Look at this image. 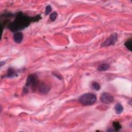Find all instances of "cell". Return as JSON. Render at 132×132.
I'll return each instance as SVG.
<instances>
[{"label":"cell","instance_id":"obj_11","mask_svg":"<svg viewBox=\"0 0 132 132\" xmlns=\"http://www.w3.org/2000/svg\"><path fill=\"white\" fill-rule=\"evenodd\" d=\"M113 127H114L115 131L117 132L119 131L122 128L121 125L120 124V123H119V122L117 121H115L113 122Z\"/></svg>","mask_w":132,"mask_h":132},{"label":"cell","instance_id":"obj_14","mask_svg":"<svg viewBox=\"0 0 132 132\" xmlns=\"http://www.w3.org/2000/svg\"><path fill=\"white\" fill-rule=\"evenodd\" d=\"M57 12H54L53 13H52L50 15V20L52 21H54L56 20V18H57Z\"/></svg>","mask_w":132,"mask_h":132},{"label":"cell","instance_id":"obj_8","mask_svg":"<svg viewBox=\"0 0 132 132\" xmlns=\"http://www.w3.org/2000/svg\"><path fill=\"white\" fill-rule=\"evenodd\" d=\"M110 66L108 64H103L98 67V70L99 71H105L110 68Z\"/></svg>","mask_w":132,"mask_h":132},{"label":"cell","instance_id":"obj_9","mask_svg":"<svg viewBox=\"0 0 132 132\" xmlns=\"http://www.w3.org/2000/svg\"><path fill=\"white\" fill-rule=\"evenodd\" d=\"M115 110L117 114H120L123 110V107L120 103H117L115 106Z\"/></svg>","mask_w":132,"mask_h":132},{"label":"cell","instance_id":"obj_5","mask_svg":"<svg viewBox=\"0 0 132 132\" xmlns=\"http://www.w3.org/2000/svg\"><path fill=\"white\" fill-rule=\"evenodd\" d=\"M114 100V98L110 94L107 93H103L100 97V101L102 103L106 104L111 103Z\"/></svg>","mask_w":132,"mask_h":132},{"label":"cell","instance_id":"obj_12","mask_svg":"<svg viewBox=\"0 0 132 132\" xmlns=\"http://www.w3.org/2000/svg\"><path fill=\"white\" fill-rule=\"evenodd\" d=\"M124 45L125 46L127 49H128L129 51H132V39H129L128 41H126L125 44Z\"/></svg>","mask_w":132,"mask_h":132},{"label":"cell","instance_id":"obj_15","mask_svg":"<svg viewBox=\"0 0 132 132\" xmlns=\"http://www.w3.org/2000/svg\"><path fill=\"white\" fill-rule=\"evenodd\" d=\"M52 11V7L50 5L47 6L45 8V15H48Z\"/></svg>","mask_w":132,"mask_h":132},{"label":"cell","instance_id":"obj_1","mask_svg":"<svg viewBox=\"0 0 132 132\" xmlns=\"http://www.w3.org/2000/svg\"><path fill=\"white\" fill-rule=\"evenodd\" d=\"M40 19V18L38 16H36L34 18H30L20 12L18 13L16 19L14 21L8 25V27L12 32H17L29 26L31 22L33 21L34 19L37 21Z\"/></svg>","mask_w":132,"mask_h":132},{"label":"cell","instance_id":"obj_3","mask_svg":"<svg viewBox=\"0 0 132 132\" xmlns=\"http://www.w3.org/2000/svg\"><path fill=\"white\" fill-rule=\"evenodd\" d=\"M37 85L38 78L37 76L35 74H31L28 77L26 86H25V91H28L29 88H31L32 90H34Z\"/></svg>","mask_w":132,"mask_h":132},{"label":"cell","instance_id":"obj_2","mask_svg":"<svg viewBox=\"0 0 132 132\" xmlns=\"http://www.w3.org/2000/svg\"><path fill=\"white\" fill-rule=\"evenodd\" d=\"M97 100V97L95 94L88 93L82 95L79 99V101L84 105H91Z\"/></svg>","mask_w":132,"mask_h":132},{"label":"cell","instance_id":"obj_4","mask_svg":"<svg viewBox=\"0 0 132 132\" xmlns=\"http://www.w3.org/2000/svg\"><path fill=\"white\" fill-rule=\"evenodd\" d=\"M117 37L118 36L116 33H114V34H111L101 44V46H108L110 45H114L117 40Z\"/></svg>","mask_w":132,"mask_h":132},{"label":"cell","instance_id":"obj_6","mask_svg":"<svg viewBox=\"0 0 132 132\" xmlns=\"http://www.w3.org/2000/svg\"><path fill=\"white\" fill-rule=\"evenodd\" d=\"M23 35L22 33L21 32H16L13 35V39L14 41L17 44H20L23 40Z\"/></svg>","mask_w":132,"mask_h":132},{"label":"cell","instance_id":"obj_7","mask_svg":"<svg viewBox=\"0 0 132 132\" xmlns=\"http://www.w3.org/2000/svg\"><path fill=\"white\" fill-rule=\"evenodd\" d=\"M39 90L43 93H48L50 90V88L48 86H47L46 84L42 83H40L39 85Z\"/></svg>","mask_w":132,"mask_h":132},{"label":"cell","instance_id":"obj_13","mask_svg":"<svg viewBox=\"0 0 132 132\" xmlns=\"http://www.w3.org/2000/svg\"><path fill=\"white\" fill-rule=\"evenodd\" d=\"M92 88L94 89V90L98 91L100 89V85L98 82H93L91 85Z\"/></svg>","mask_w":132,"mask_h":132},{"label":"cell","instance_id":"obj_10","mask_svg":"<svg viewBox=\"0 0 132 132\" xmlns=\"http://www.w3.org/2000/svg\"><path fill=\"white\" fill-rule=\"evenodd\" d=\"M16 75V72L15 70H14L13 68H9L8 70L7 73V76L8 77H15Z\"/></svg>","mask_w":132,"mask_h":132}]
</instances>
